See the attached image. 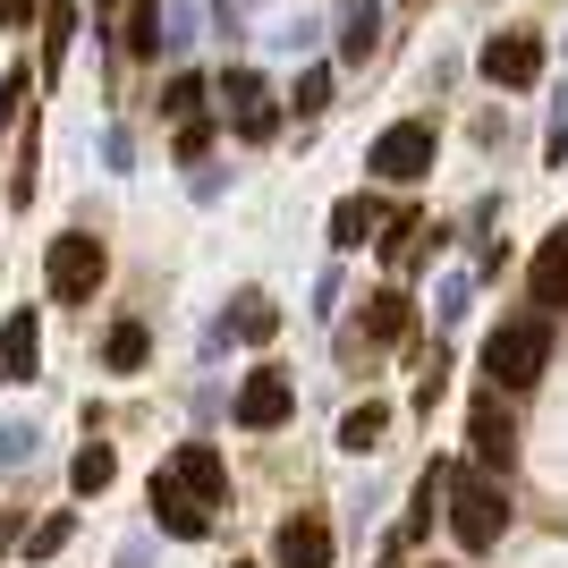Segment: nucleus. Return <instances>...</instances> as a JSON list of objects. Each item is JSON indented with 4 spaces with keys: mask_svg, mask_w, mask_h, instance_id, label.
<instances>
[{
    "mask_svg": "<svg viewBox=\"0 0 568 568\" xmlns=\"http://www.w3.org/2000/svg\"><path fill=\"white\" fill-rule=\"evenodd\" d=\"M365 332H374V339H407V297H399V288L365 297Z\"/></svg>",
    "mask_w": 568,
    "mask_h": 568,
    "instance_id": "21",
    "label": "nucleus"
},
{
    "mask_svg": "<svg viewBox=\"0 0 568 568\" xmlns=\"http://www.w3.org/2000/svg\"><path fill=\"white\" fill-rule=\"evenodd\" d=\"M162 111L170 119H195V111H204V77H170V85H162Z\"/></svg>",
    "mask_w": 568,
    "mask_h": 568,
    "instance_id": "25",
    "label": "nucleus"
},
{
    "mask_svg": "<svg viewBox=\"0 0 568 568\" xmlns=\"http://www.w3.org/2000/svg\"><path fill=\"white\" fill-rule=\"evenodd\" d=\"M288 111H297V119L332 111V69H306V77H297V94H288Z\"/></svg>",
    "mask_w": 568,
    "mask_h": 568,
    "instance_id": "23",
    "label": "nucleus"
},
{
    "mask_svg": "<svg viewBox=\"0 0 568 568\" xmlns=\"http://www.w3.org/2000/svg\"><path fill=\"white\" fill-rule=\"evenodd\" d=\"M144 348H153V339H144V323H119V332L102 339V365H111V374H136Z\"/></svg>",
    "mask_w": 568,
    "mask_h": 568,
    "instance_id": "22",
    "label": "nucleus"
},
{
    "mask_svg": "<svg viewBox=\"0 0 568 568\" xmlns=\"http://www.w3.org/2000/svg\"><path fill=\"white\" fill-rule=\"evenodd\" d=\"M526 297H535V306H568V230H551L544 246H535V263H526Z\"/></svg>",
    "mask_w": 568,
    "mask_h": 568,
    "instance_id": "10",
    "label": "nucleus"
},
{
    "mask_svg": "<svg viewBox=\"0 0 568 568\" xmlns=\"http://www.w3.org/2000/svg\"><path fill=\"white\" fill-rule=\"evenodd\" d=\"M34 356H43V332H34V314H9V323H0V382H26L34 374Z\"/></svg>",
    "mask_w": 568,
    "mask_h": 568,
    "instance_id": "13",
    "label": "nucleus"
},
{
    "mask_svg": "<svg viewBox=\"0 0 568 568\" xmlns=\"http://www.w3.org/2000/svg\"><path fill=\"white\" fill-rule=\"evenodd\" d=\"M221 102H230V128H237L246 144H263L272 128H281V111H272V85H263L255 69H230V77H221Z\"/></svg>",
    "mask_w": 568,
    "mask_h": 568,
    "instance_id": "6",
    "label": "nucleus"
},
{
    "mask_svg": "<svg viewBox=\"0 0 568 568\" xmlns=\"http://www.w3.org/2000/svg\"><path fill=\"white\" fill-rule=\"evenodd\" d=\"M365 170L390 179V187H416V179L433 170V128L425 119H390V128L374 136V153H365Z\"/></svg>",
    "mask_w": 568,
    "mask_h": 568,
    "instance_id": "4",
    "label": "nucleus"
},
{
    "mask_svg": "<svg viewBox=\"0 0 568 568\" xmlns=\"http://www.w3.org/2000/svg\"><path fill=\"white\" fill-rule=\"evenodd\" d=\"M288 374H272V365H263V374H246L237 382V425L246 433H272V425H288Z\"/></svg>",
    "mask_w": 568,
    "mask_h": 568,
    "instance_id": "9",
    "label": "nucleus"
},
{
    "mask_svg": "<svg viewBox=\"0 0 568 568\" xmlns=\"http://www.w3.org/2000/svg\"><path fill=\"white\" fill-rule=\"evenodd\" d=\"M467 450H475V467H509V458H518V425H509V416H500L493 407V390H484V399L467 407Z\"/></svg>",
    "mask_w": 568,
    "mask_h": 568,
    "instance_id": "8",
    "label": "nucleus"
},
{
    "mask_svg": "<svg viewBox=\"0 0 568 568\" xmlns=\"http://www.w3.org/2000/svg\"><path fill=\"white\" fill-rule=\"evenodd\" d=\"M153 43H162V0H136V9H128L119 51H128V60H153Z\"/></svg>",
    "mask_w": 568,
    "mask_h": 568,
    "instance_id": "18",
    "label": "nucleus"
},
{
    "mask_svg": "<svg viewBox=\"0 0 568 568\" xmlns=\"http://www.w3.org/2000/svg\"><path fill=\"white\" fill-rule=\"evenodd\" d=\"M230 332H237V339H272V332H281V306H272L263 288H246V297L230 306Z\"/></svg>",
    "mask_w": 568,
    "mask_h": 568,
    "instance_id": "17",
    "label": "nucleus"
},
{
    "mask_svg": "<svg viewBox=\"0 0 568 568\" xmlns=\"http://www.w3.org/2000/svg\"><path fill=\"white\" fill-rule=\"evenodd\" d=\"M77 43V0H43V69L60 77V60H69Z\"/></svg>",
    "mask_w": 568,
    "mask_h": 568,
    "instance_id": "16",
    "label": "nucleus"
},
{
    "mask_svg": "<svg viewBox=\"0 0 568 568\" xmlns=\"http://www.w3.org/2000/svg\"><path fill=\"white\" fill-rule=\"evenodd\" d=\"M272 551H281V568H332V526L297 509V518L281 526V544H272Z\"/></svg>",
    "mask_w": 568,
    "mask_h": 568,
    "instance_id": "11",
    "label": "nucleus"
},
{
    "mask_svg": "<svg viewBox=\"0 0 568 568\" xmlns=\"http://www.w3.org/2000/svg\"><path fill=\"white\" fill-rule=\"evenodd\" d=\"M111 475H119L111 442H85V450L69 458V484H77V493H102V484H111Z\"/></svg>",
    "mask_w": 568,
    "mask_h": 568,
    "instance_id": "19",
    "label": "nucleus"
},
{
    "mask_svg": "<svg viewBox=\"0 0 568 568\" xmlns=\"http://www.w3.org/2000/svg\"><path fill=\"white\" fill-rule=\"evenodd\" d=\"M374 51H382V18H374V0H356L348 26H339V60H348V69H365Z\"/></svg>",
    "mask_w": 568,
    "mask_h": 568,
    "instance_id": "14",
    "label": "nucleus"
},
{
    "mask_svg": "<svg viewBox=\"0 0 568 568\" xmlns=\"http://www.w3.org/2000/svg\"><path fill=\"white\" fill-rule=\"evenodd\" d=\"M450 484V535L467 551H493L509 535V493H500L493 475H442Z\"/></svg>",
    "mask_w": 568,
    "mask_h": 568,
    "instance_id": "2",
    "label": "nucleus"
},
{
    "mask_svg": "<svg viewBox=\"0 0 568 568\" xmlns=\"http://www.w3.org/2000/svg\"><path fill=\"white\" fill-rule=\"evenodd\" d=\"M374 204H365V195H348V204H339V213H332V246H348V255H356V246H365V237H374Z\"/></svg>",
    "mask_w": 568,
    "mask_h": 568,
    "instance_id": "20",
    "label": "nucleus"
},
{
    "mask_svg": "<svg viewBox=\"0 0 568 568\" xmlns=\"http://www.w3.org/2000/svg\"><path fill=\"white\" fill-rule=\"evenodd\" d=\"M382 433H390V407L382 399H356L339 416V450H382Z\"/></svg>",
    "mask_w": 568,
    "mask_h": 568,
    "instance_id": "15",
    "label": "nucleus"
},
{
    "mask_svg": "<svg viewBox=\"0 0 568 568\" xmlns=\"http://www.w3.org/2000/svg\"><path fill=\"white\" fill-rule=\"evenodd\" d=\"M433 237H442V230H425V221L407 213V221H390V255H399V263H416V255H433Z\"/></svg>",
    "mask_w": 568,
    "mask_h": 568,
    "instance_id": "24",
    "label": "nucleus"
},
{
    "mask_svg": "<svg viewBox=\"0 0 568 568\" xmlns=\"http://www.w3.org/2000/svg\"><path fill=\"white\" fill-rule=\"evenodd\" d=\"M69 509H60V518H43V526H34V535H26V560H51V551H60V544H69Z\"/></svg>",
    "mask_w": 568,
    "mask_h": 568,
    "instance_id": "26",
    "label": "nucleus"
},
{
    "mask_svg": "<svg viewBox=\"0 0 568 568\" xmlns=\"http://www.w3.org/2000/svg\"><path fill=\"white\" fill-rule=\"evenodd\" d=\"M153 526L179 535V544H204V535H213V500H195L187 484L162 467V475H153Z\"/></svg>",
    "mask_w": 568,
    "mask_h": 568,
    "instance_id": "5",
    "label": "nucleus"
},
{
    "mask_svg": "<svg viewBox=\"0 0 568 568\" xmlns=\"http://www.w3.org/2000/svg\"><path fill=\"white\" fill-rule=\"evenodd\" d=\"M213 153V119L195 111V119H179V162H204Z\"/></svg>",
    "mask_w": 568,
    "mask_h": 568,
    "instance_id": "27",
    "label": "nucleus"
},
{
    "mask_svg": "<svg viewBox=\"0 0 568 568\" xmlns=\"http://www.w3.org/2000/svg\"><path fill=\"white\" fill-rule=\"evenodd\" d=\"M26 9H34V0H0V26H9V18H26Z\"/></svg>",
    "mask_w": 568,
    "mask_h": 568,
    "instance_id": "29",
    "label": "nucleus"
},
{
    "mask_svg": "<svg viewBox=\"0 0 568 568\" xmlns=\"http://www.w3.org/2000/svg\"><path fill=\"white\" fill-rule=\"evenodd\" d=\"M484 77H493V85H509V94H526V85H535V77H544V34H493V43H484Z\"/></svg>",
    "mask_w": 568,
    "mask_h": 568,
    "instance_id": "7",
    "label": "nucleus"
},
{
    "mask_svg": "<svg viewBox=\"0 0 568 568\" xmlns=\"http://www.w3.org/2000/svg\"><path fill=\"white\" fill-rule=\"evenodd\" d=\"M102 272H111L102 237H85V230L51 237V263H43V281H51V297H60V306H85V297L102 288Z\"/></svg>",
    "mask_w": 568,
    "mask_h": 568,
    "instance_id": "3",
    "label": "nucleus"
},
{
    "mask_svg": "<svg viewBox=\"0 0 568 568\" xmlns=\"http://www.w3.org/2000/svg\"><path fill=\"white\" fill-rule=\"evenodd\" d=\"M94 9H119V0H94Z\"/></svg>",
    "mask_w": 568,
    "mask_h": 568,
    "instance_id": "30",
    "label": "nucleus"
},
{
    "mask_svg": "<svg viewBox=\"0 0 568 568\" xmlns=\"http://www.w3.org/2000/svg\"><path fill=\"white\" fill-rule=\"evenodd\" d=\"M551 365V323L544 314H526V323H500L493 339H484V374L500 382V390H535Z\"/></svg>",
    "mask_w": 568,
    "mask_h": 568,
    "instance_id": "1",
    "label": "nucleus"
},
{
    "mask_svg": "<svg viewBox=\"0 0 568 568\" xmlns=\"http://www.w3.org/2000/svg\"><path fill=\"white\" fill-rule=\"evenodd\" d=\"M26 94H34V77H26V69H9V77H0V128H9V119L26 111Z\"/></svg>",
    "mask_w": 568,
    "mask_h": 568,
    "instance_id": "28",
    "label": "nucleus"
},
{
    "mask_svg": "<svg viewBox=\"0 0 568 568\" xmlns=\"http://www.w3.org/2000/svg\"><path fill=\"white\" fill-rule=\"evenodd\" d=\"M170 475H179V484H187L195 500H213V509L230 500V475H221V450H204V442H187V450L170 458Z\"/></svg>",
    "mask_w": 568,
    "mask_h": 568,
    "instance_id": "12",
    "label": "nucleus"
}]
</instances>
